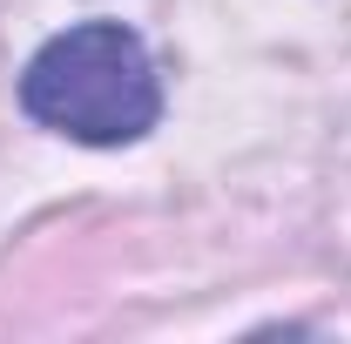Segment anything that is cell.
<instances>
[{"label": "cell", "mask_w": 351, "mask_h": 344, "mask_svg": "<svg viewBox=\"0 0 351 344\" xmlns=\"http://www.w3.org/2000/svg\"><path fill=\"white\" fill-rule=\"evenodd\" d=\"M21 108L82 149H122L162 122V75L129 21H75L21 68Z\"/></svg>", "instance_id": "cell-1"}]
</instances>
